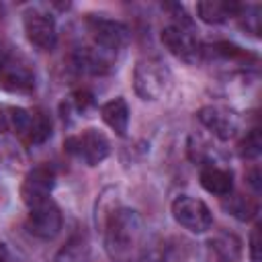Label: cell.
<instances>
[{
  "label": "cell",
  "mask_w": 262,
  "mask_h": 262,
  "mask_svg": "<svg viewBox=\"0 0 262 262\" xmlns=\"http://www.w3.org/2000/svg\"><path fill=\"white\" fill-rule=\"evenodd\" d=\"M55 186V172L49 166H35L27 172L20 184V199L31 209L47 199H51V190Z\"/></svg>",
  "instance_id": "cell-10"
},
{
  "label": "cell",
  "mask_w": 262,
  "mask_h": 262,
  "mask_svg": "<svg viewBox=\"0 0 262 262\" xmlns=\"http://www.w3.org/2000/svg\"><path fill=\"white\" fill-rule=\"evenodd\" d=\"M196 119L201 121V125L207 131H211L221 141L235 137L242 127V119H239L237 111H233L225 104H205L199 108Z\"/></svg>",
  "instance_id": "cell-7"
},
{
  "label": "cell",
  "mask_w": 262,
  "mask_h": 262,
  "mask_svg": "<svg viewBox=\"0 0 262 262\" xmlns=\"http://www.w3.org/2000/svg\"><path fill=\"white\" fill-rule=\"evenodd\" d=\"M129 262H164V254L158 248H147L143 246L139 250V254L135 258H131Z\"/></svg>",
  "instance_id": "cell-23"
},
{
  "label": "cell",
  "mask_w": 262,
  "mask_h": 262,
  "mask_svg": "<svg viewBox=\"0 0 262 262\" xmlns=\"http://www.w3.org/2000/svg\"><path fill=\"white\" fill-rule=\"evenodd\" d=\"M23 27L27 39L41 51H51L57 43V25L55 18L41 10V8H29L23 14Z\"/></svg>",
  "instance_id": "cell-8"
},
{
  "label": "cell",
  "mask_w": 262,
  "mask_h": 262,
  "mask_svg": "<svg viewBox=\"0 0 262 262\" xmlns=\"http://www.w3.org/2000/svg\"><path fill=\"white\" fill-rule=\"evenodd\" d=\"M51 129H53L51 117L43 108H29V121L18 139H23L27 145H39L51 137Z\"/></svg>",
  "instance_id": "cell-14"
},
{
  "label": "cell",
  "mask_w": 262,
  "mask_h": 262,
  "mask_svg": "<svg viewBox=\"0 0 262 262\" xmlns=\"http://www.w3.org/2000/svg\"><path fill=\"white\" fill-rule=\"evenodd\" d=\"M160 39H162L164 47L184 63H199L205 55V47L192 33V27L172 23L162 29Z\"/></svg>",
  "instance_id": "cell-5"
},
{
  "label": "cell",
  "mask_w": 262,
  "mask_h": 262,
  "mask_svg": "<svg viewBox=\"0 0 262 262\" xmlns=\"http://www.w3.org/2000/svg\"><path fill=\"white\" fill-rule=\"evenodd\" d=\"M170 84V72L158 57H141L133 68V88L143 100H158Z\"/></svg>",
  "instance_id": "cell-3"
},
{
  "label": "cell",
  "mask_w": 262,
  "mask_h": 262,
  "mask_svg": "<svg viewBox=\"0 0 262 262\" xmlns=\"http://www.w3.org/2000/svg\"><path fill=\"white\" fill-rule=\"evenodd\" d=\"M86 252V242H82V237H74L57 256V262H82Z\"/></svg>",
  "instance_id": "cell-20"
},
{
  "label": "cell",
  "mask_w": 262,
  "mask_h": 262,
  "mask_svg": "<svg viewBox=\"0 0 262 262\" xmlns=\"http://www.w3.org/2000/svg\"><path fill=\"white\" fill-rule=\"evenodd\" d=\"M63 227V217L53 199H47L29 209L27 229L39 239H53Z\"/></svg>",
  "instance_id": "cell-9"
},
{
  "label": "cell",
  "mask_w": 262,
  "mask_h": 262,
  "mask_svg": "<svg viewBox=\"0 0 262 262\" xmlns=\"http://www.w3.org/2000/svg\"><path fill=\"white\" fill-rule=\"evenodd\" d=\"M248 250H250V260L252 262H260V252H262V246H260V225H254L252 231H250V239H248Z\"/></svg>",
  "instance_id": "cell-22"
},
{
  "label": "cell",
  "mask_w": 262,
  "mask_h": 262,
  "mask_svg": "<svg viewBox=\"0 0 262 262\" xmlns=\"http://www.w3.org/2000/svg\"><path fill=\"white\" fill-rule=\"evenodd\" d=\"M104 246L113 260L129 262L143 248V221L133 209H115L104 225Z\"/></svg>",
  "instance_id": "cell-1"
},
{
  "label": "cell",
  "mask_w": 262,
  "mask_h": 262,
  "mask_svg": "<svg viewBox=\"0 0 262 262\" xmlns=\"http://www.w3.org/2000/svg\"><path fill=\"white\" fill-rule=\"evenodd\" d=\"M68 104L78 111V113H86L92 104H94V96L88 92V90H76L70 98H68Z\"/></svg>",
  "instance_id": "cell-21"
},
{
  "label": "cell",
  "mask_w": 262,
  "mask_h": 262,
  "mask_svg": "<svg viewBox=\"0 0 262 262\" xmlns=\"http://www.w3.org/2000/svg\"><path fill=\"white\" fill-rule=\"evenodd\" d=\"M242 4L239 2H223V0H203L196 2V16L207 25H221L227 18L237 16Z\"/></svg>",
  "instance_id": "cell-15"
},
{
  "label": "cell",
  "mask_w": 262,
  "mask_h": 262,
  "mask_svg": "<svg viewBox=\"0 0 262 262\" xmlns=\"http://www.w3.org/2000/svg\"><path fill=\"white\" fill-rule=\"evenodd\" d=\"M0 88L8 92H31L35 88V70L18 51H14L0 70Z\"/></svg>",
  "instance_id": "cell-11"
},
{
  "label": "cell",
  "mask_w": 262,
  "mask_h": 262,
  "mask_svg": "<svg viewBox=\"0 0 262 262\" xmlns=\"http://www.w3.org/2000/svg\"><path fill=\"white\" fill-rule=\"evenodd\" d=\"M203 262H242V242L233 233H215L203 244Z\"/></svg>",
  "instance_id": "cell-12"
},
{
  "label": "cell",
  "mask_w": 262,
  "mask_h": 262,
  "mask_svg": "<svg viewBox=\"0 0 262 262\" xmlns=\"http://www.w3.org/2000/svg\"><path fill=\"white\" fill-rule=\"evenodd\" d=\"M237 151L246 160H256L260 156V151H262V137H260V129L258 127L250 129L242 137V141L237 143Z\"/></svg>",
  "instance_id": "cell-19"
},
{
  "label": "cell",
  "mask_w": 262,
  "mask_h": 262,
  "mask_svg": "<svg viewBox=\"0 0 262 262\" xmlns=\"http://www.w3.org/2000/svg\"><path fill=\"white\" fill-rule=\"evenodd\" d=\"M172 217L190 233H205L213 225V213L207 203L190 194H180L172 201Z\"/></svg>",
  "instance_id": "cell-6"
},
{
  "label": "cell",
  "mask_w": 262,
  "mask_h": 262,
  "mask_svg": "<svg viewBox=\"0 0 262 262\" xmlns=\"http://www.w3.org/2000/svg\"><path fill=\"white\" fill-rule=\"evenodd\" d=\"M223 209L235 217L237 221H252L258 217V201L254 196H246V194H233L229 192L227 196H223Z\"/></svg>",
  "instance_id": "cell-17"
},
{
  "label": "cell",
  "mask_w": 262,
  "mask_h": 262,
  "mask_svg": "<svg viewBox=\"0 0 262 262\" xmlns=\"http://www.w3.org/2000/svg\"><path fill=\"white\" fill-rule=\"evenodd\" d=\"M14 51H16V49L12 47V43H10L4 35H0V70L4 68V63L10 59V55H12Z\"/></svg>",
  "instance_id": "cell-24"
},
{
  "label": "cell",
  "mask_w": 262,
  "mask_h": 262,
  "mask_svg": "<svg viewBox=\"0 0 262 262\" xmlns=\"http://www.w3.org/2000/svg\"><path fill=\"white\" fill-rule=\"evenodd\" d=\"M235 18H239V27L246 33L260 37V6L258 4H242Z\"/></svg>",
  "instance_id": "cell-18"
},
{
  "label": "cell",
  "mask_w": 262,
  "mask_h": 262,
  "mask_svg": "<svg viewBox=\"0 0 262 262\" xmlns=\"http://www.w3.org/2000/svg\"><path fill=\"white\" fill-rule=\"evenodd\" d=\"M248 184L254 188V192H256V194L260 192L262 184H260V168H258V166H254V168L248 172Z\"/></svg>",
  "instance_id": "cell-25"
},
{
  "label": "cell",
  "mask_w": 262,
  "mask_h": 262,
  "mask_svg": "<svg viewBox=\"0 0 262 262\" xmlns=\"http://www.w3.org/2000/svg\"><path fill=\"white\" fill-rule=\"evenodd\" d=\"M0 262H12L10 260V254H8V248L0 242Z\"/></svg>",
  "instance_id": "cell-26"
},
{
  "label": "cell",
  "mask_w": 262,
  "mask_h": 262,
  "mask_svg": "<svg viewBox=\"0 0 262 262\" xmlns=\"http://www.w3.org/2000/svg\"><path fill=\"white\" fill-rule=\"evenodd\" d=\"M86 29L92 37V47L111 55L121 51L129 41V29L121 20H115L102 14H88Z\"/></svg>",
  "instance_id": "cell-4"
},
{
  "label": "cell",
  "mask_w": 262,
  "mask_h": 262,
  "mask_svg": "<svg viewBox=\"0 0 262 262\" xmlns=\"http://www.w3.org/2000/svg\"><path fill=\"white\" fill-rule=\"evenodd\" d=\"M0 133H4V106H0Z\"/></svg>",
  "instance_id": "cell-27"
},
{
  "label": "cell",
  "mask_w": 262,
  "mask_h": 262,
  "mask_svg": "<svg viewBox=\"0 0 262 262\" xmlns=\"http://www.w3.org/2000/svg\"><path fill=\"white\" fill-rule=\"evenodd\" d=\"M199 182L209 194H215V196H227L229 192H233V172L213 162L201 166Z\"/></svg>",
  "instance_id": "cell-13"
},
{
  "label": "cell",
  "mask_w": 262,
  "mask_h": 262,
  "mask_svg": "<svg viewBox=\"0 0 262 262\" xmlns=\"http://www.w3.org/2000/svg\"><path fill=\"white\" fill-rule=\"evenodd\" d=\"M63 151L86 166H98L111 154V141L98 129H84L63 141Z\"/></svg>",
  "instance_id": "cell-2"
},
{
  "label": "cell",
  "mask_w": 262,
  "mask_h": 262,
  "mask_svg": "<svg viewBox=\"0 0 262 262\" xmlns=\"http://www.w3.org/2000/svg\"><path fill=\"white\" fill-rule=\"evenodd\" d=\"M100 117L119 137L127 135V131H129V104L123 96H117V98H111L108 102H104L100 106Z\"/></svg>",
  "instance_id": "cell-16"
}]
</instances>
